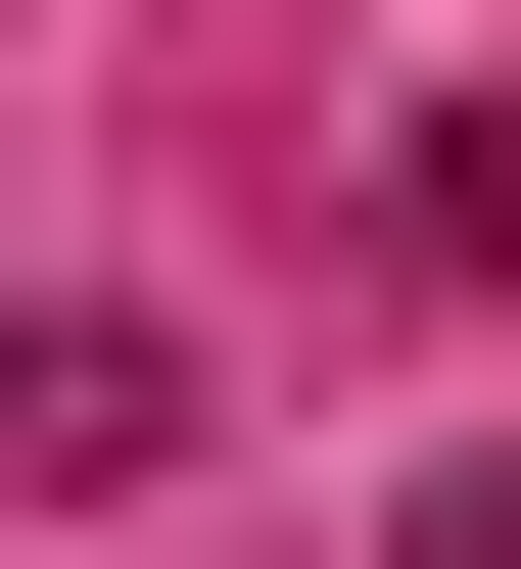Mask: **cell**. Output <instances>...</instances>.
Returning a JSON list of instances; mask_svg holds the SVG:
<instances>
[{
    "label": "cell",
    "instance_id": "1",
    "mask_svg": "<svg viewBox=\"0 0 521 569\" xmlns=\"http://www.w3.org/2000/svg\"><path fill=\"white\" fill-rule=\"evenodd\" d=\"M190 427H238V380H190V332H142V284H0V475H48V522H142V475H190Z\"/></svg>",
    "mask_w": 521,
    "mask_h": 569
},
{
    "label": "cell",
    "instance_id": "2",
    "mask_svg": "<svg viewBox=\"0 0 521 569\" xmlns=\"http://www.w3.org/2000/svg\"><path fill=\"white\" fill-rule=\"evenodd\" d=\"M427 238H474V284H521V96H427Z\"/></svg>",
    "mask_w": 521,
    "mask_h": 569
},
{
    "label": "cell",
    "instance_id": "3",
    "mask_svg": "<svg viewBox=\"0 0 521 569\" xmlns=\"http://www.w3.org/2000/svg\"><path fill=\"white\" fill-rule=\"evenodd\" d=\"M380 569H521V427H474V475H427V522H380Z\"/></svg>",
    "mask_w": 521,
    "mask_h": 569
}]
</instances>
